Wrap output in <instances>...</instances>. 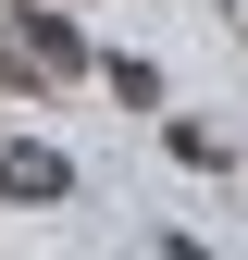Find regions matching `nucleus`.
<instances>
[{
	"mask_svg": "<svg viewBox=\"0 0 248 260\" xmlns=\"http://www.w3.org/2000/svg\"><path fill=\"white\" fill-rule=\"evenodd\" d=\"M0 75H25V87L50 75V87H62V75H87V38L38 0V13H13V38H0Z\"/></svg>",
	"mask_w": 248,
	"mask_h": 260,
	"instance_id": "1",
	"label": "nucleus"
},
{
	"mask_svg": "<svg viewBox=\"0 0 248 260\" xmlns=\"http://www.w3.org/2000/svg\"><path fill=\"white\" fill-rule=\"evenodd\" d=\"M0 199H13V211H50V199H75V161H62L50 137H13V149H0Z\"/></svg>",
	"mask_w": 248,
	"mask_h": 260,
	"instance_id": "2",
	"label": "nucleus"
}]
</instances>
